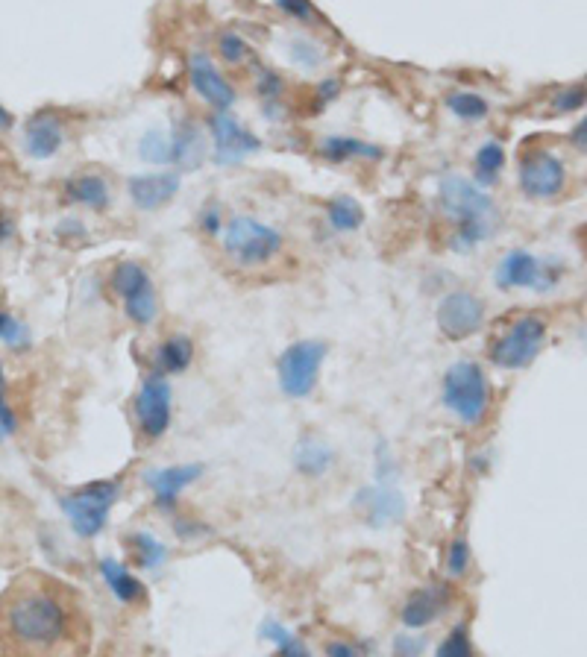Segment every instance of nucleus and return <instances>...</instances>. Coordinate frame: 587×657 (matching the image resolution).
I'll return each instance as SVG.
<instances>
[{"label":"nucleus","mask_w":587,"mask_h":657,"mask_svg":"<svg viewBox=\"0 0 587 657\" xmlns=\"http://www.w3.org/2000/svg\"><path fill=\"white\" fill-rule=\"evenodd\" d=\"M435 657H476L473 652V640H470V631L467 625H455L450 634L438 643Z\"/></svg>","instance_id":"obj_35"},{"label":"nucleus","mask_w":587,"mask_h":657,"mask_svg":"<svg viewBox=\"0 0 587 657\" xmlns=\"http://www.w3.org/2000/svg\"><path fill=\"white\" fill-rule=\"evenodd\" d=\"M206 135L212 141V162L221 168L244 165L247 159L259 156L265 141L253 132L232 109L229 112H209L206 115Z\"/></svg>","instance_id":"obj_8"},{"label":"nucleus","mask_w":587,"mask_h":657,"mask_svg":"<svg viewBox=\"0 0 587 657\" xmlns=\"http://www.w3.org/2000/svg\"><path fill=\"white\" fill-rule=\"evenodd\" d=\"M182 191V174L174 168H159L147 174H133L127 179V197L138 212H159Z\"/></svg>","instance_id":"obj_16"},{"label":"nucleus","mask_w":587,"mask_h":657,"mask_svg":"<svg viewBox=\"0 0 587 657\" xmlns=\"http://www.w3.org/2000/svg\"><path fill=\"white\" fill-rule=\"evenodd\" d=\"M188 86L197 94L200 103L209 106V112H229L238 103V91L226 80L212 53L194 50L185 62Z\"/></svg>","instance_id":"obj_13"},{"label":"nucleus","mask_w":587,"mask_h":657,"mask_svg":"<svg viewBox=\"0 0 587 657\" xmlns=\"http://www.w3.org/2000/svg\"><path fill=\"white\" fill-rule=\"evenodd\" d=\"M549 326L541 314L514 317L488 347V361L499 370H526L546 347Z\"/></svg>","instance_id":"obj_6"},{"label":"nucleus","mask_w":587,"mask_h":657,"mask_svg":"<svg viewBox=\"0 0 587 657\" xmlns=\"http://www.w3.org/2000/svg\"><path fill=\"white\" fill-rule=\"evenodd\" d=\"M197 358V347L191 341V335L185 332H171L168 338H162L153 350V370L162 373V376H182L191 370Z\"/></svg>","instance_id":"obj_23"},{"label":"nucleus","mask_w":587,"mask_h":657,"mask_svg":"<svg viewBox=\"0 0 587 657\" xmlns=\"http://www.w3.org/2000/svg\"><path fill=\"white\" fill-rule=\"evenodd\" d=\"M262 637H265V640H271L273 646L279 649V646H282V643L291 637V631H288L282 622H276V619H265V622H262Z\"/></svg>","instance_id":"obj_46"},{"label":"nucleus","mask_w":587,"mask_h":657,"mask_svg":"<svg viewBox=\"0 0 587 657\" xmlns=\"http://www.w3.org/2000/svg\"><path fill=\"white\" fill-rule=\"evenodd\" d=\"M197 226H200V232H203V235H209V238H218L226 226L224 206H221V203H215V200H209V203H206V206L197 212Z\"/></svg>","instance_id":"obj_41"},{"label":"nucleus","mask_w":587,"mask_h":657,"mask_svg":"<svg viewBox=\"0 0 587 657\" xmlns=\"http://www.w3.org/2000/svg\"><path fill=\"white\" fill-rule=\"evenodd\" d=\"M253 91H256V97L268 106V103H279V100L285 97L288 86H285V80H282L276 71L262 68V71L256 74V80H253Z\"/></svg>","instance_id":"obj_37"},{"label":"nucleus","mask_w":587,"mask_h":657,"mask_svg":"<svg viewBox=\"0 0 587 657\" xmlns=\"http://www.w3.org/2000/svg\"><path fill=\"white\" fill-rule=\"evenodd\" d=\"M444 106L452 118L464 121V124H482L491 118V100L479 91L470 88H452L444 97Z\"/></svg>","instance_id":"obj_27"},{"label":"nucleus","mask_w":587,"mask_h":657,"mask_svg":"<svg viewBox=\"0 0 587 657\" xmlns=\"http://www.w3.org/2000/svg\"><path fill=\"white\" fill-rule=\"evenodd\" d=\"M12 232H15V220L9 218V212L0 206V244H3V241H9V238H12Z\"/></svg>","instance_id":"obj_50"},{"label":"nucleus","mask_w":587,"mask_h":657,"mask_svg":"<svg viewBox=\"0 0 587 657\" xmlns=\"http://www.w3.org/2000/svg\"><path fill=\"white\" fill-rule=\"evenodd\" d=\"M356 514L362 517L370 528H388L400 526L406 520V499L394 484H373V487H362L356 493L353 502Z\"/></svg>","instance_id":"obj_15"},{"label":"nucleus","mask_w":587,"mask_h":657,"mask_svg":"<svg viewBox=\"0 0 587 657\" xmlns=\"http://www.w3.org/2000/svg\"><path fill=\"white\" fill-rule=\"evenodd\" d=\"M276 657H312V652H309V646H306L300 637L291 634V637L279 646V655Z\"/></svg>","instance_id":"obj_48"},{"label":"nucleus","mask_w":587,"mask_h":657,"mask_svg":"<svg viewBox=\"0 0 587 657\" xmlns=\"http://www.w3.org/2000/svg\"><path fill=\"white\" fill-rule=\"evenodd\" d=\"M441 402L452 420H458L461 426H482L494 405V388L485 367L473 358L452 361L441 379Z\"/></svg>","instance_id":"obj_3"},{"label":"nucleus","mask_w":587,"mask_h":657,"mask_svg":"<svg viewBox=\"0 0 587 657\" xmlns=\"http://www.w3.org/2000/svg\"><path fill=\"white\" fill-rule=\"evenodd\" d=\"M62 197L71 206H80L86 212H106L112 206V188L109 179L97 171H77L65 179L62 185Z\"/></svg>","instance_id":"obj_20"},{"label":"nucleus","mask_w":587,"mask_h":657,"mask_svg":"<svg viewBox=\"0 0 587 657\" xmlns=\"http://www.w3.org/2000/svg\"><path fill=\"white\" fill-rule=\"evenodd\" d=\"M168 138H171V168L177 174L200 171V165L209 159V135L197 118L191 115L174 118L168 127Z\"/></svg>","instance_id":"obj_14"},{"label":"nucleus","mask_w":587,"mask_h":657,"mask_svg":"<svg viewBox=\"0 0 587 657\" xmlns=\"http://www.w3.org/2000/svg\"><path fill=\"white\" fill-rule=\"evenodd\" d=\"M133 420H136L138 438L147 443H156L168 435L174 423V388L168 376L156 370L144 376L133 399Z\"/></svg>","instance_id":"obj_9"},{"label":"nucleus","mask_w":587,"mask_h":657,"mask_svg":"<svg viewBox=\"0 0 587 657\" xmlns=\"http://www.w3.org/2000/svg\"><path fill=\"white\" fill-rule=\"evenodd\" d=\"M18 432V411L9 399V376L0 364V440L15 438Z\"/></svg>","instance_id":"obj_36"},{"label":"nucleus","mask_w":587,"mask_h":657,"mask_svg":"<svg viewBox=\"0 0 587 657\" xmlns=\"http://www.w3.org/2000/svg\"><path fill=\"white\" fill-rule=\"evenodd\" d=\"M68 141V124L50 112V109H42L36 115H30L24 121V130H21V147L30 159L36 162H47L53 159Z\"/></svg>","instance_id":"obj_17"},{"label":"nucleus","mask_w":587,"mask_h":657,"mask_svg":"<svg viewBox=\"0 0 587 657\" xmlns=\"http://www.w3.org/2000/svg\"><path fill=\"white\" fill-rule=\"evenodd\" d=\"M517 185L529 200H558L567 188V165L549 147H529L517 162Z\"/></svg>","instance_id":"obj_10"},{"label":"nucleus","mask_w":587,"mask_h":657,"mask_svg":"<svg viewBox=\"0 0 587 657\" xmlns=\"http://www.w3.org/2000/svg\"><path fill=\"white\" fill-rule=\"evenodd\" d=\"M215 50H218V56L224 59L226 65H232V68H241V65H250V62H253V47H250V42H247L244 36L232 33V30L218 33Z\"/></svg>","instance_id":"obj_34"},{"label":"nucleus","mask_w":587,"mask_h":657,"mask_svg":"<svg viewBox=\"0 0 587 657\" xmlns=\"http://www.w3.org/2000/svg\"><path fill=\"white\" fill-rule=\"evenodd\" d=\"M338 94H341V80L329 77V80H320V83H317L315 97H317V103H320V106L332 103V100H335Z\"/></svg>","instance_id":"obj_47"},{"label":"nucleus","mask_w":587,"mask_h":657,"mask_svg":"<svg viewBox=\"0 0 587 657\" xmlns=\"http://www.w3.org/2000/svg\"><path fill=\"white\" fill-rule=\"evenodd\" d=\"M391 652H394V657H420L426 652V637H420V634H397Z\"/></svg>","instance_id":"obj_42"},{"label":"nucleus","mask_w":587,"mask_h":657,"mask_svg":"<svg viewBox=\"0 0 587 657\" xmlns=\"http://www.w3.org/2000/svg\"><path fill=\"white\" fill-rule=\"evenodd\" d=\"M97 572H100L103 584L109 587V593H112L121 605L141 608V605L147 602V587H144V581H141L127 564H121V561H115V558H103V561L97 564Z\"/></svg>","instance_id":"obj_22"},{"label":"nucleus","mask_w":587,"mask_h":657,"mask_svg":"<svg viewBox=\"0 0 587 657\" xmlns=\"http://www.w3.org/2000/svg\"><path fill=\"white\" fill-rule=\"evenodd\" d=\"M138 159L153 165V168H168L171 165V138H168V127H150L141 132L136 144Z\"/></svg>","instance_id":"obj_31"},{"label":"nucleus","mask_w":587,"mask_h":657,"mask_svg":"<svg viewBox=\"0 0 587 657\" xmlns=\"http://www.w3.org/2000/svg\"><path fill=\"white\" fill-rule=\"evenodd\" d=\"M285 56L288 62L303 71V74H317L326 62H329V47L315 39V36H291L285 44Z\"/></svg>","instance_id":"obj_28"},{"label":"nucleus","mask_w":587,"mask_h":657,"mask_svg":"<svg viewBox=\"0 0 587 657\" xmlns=\"http://www.w3.org/2000/svg\"><path fill=\"white\" fill-rule=\"evenodd\" d=\"M444 570L450 578H464L470 570V546L464 537H455L447 549V558H444Z\"/></svg>","instance_id":"obj_39"},{"label":"nucleus","mask_w":587,"mask_h":657,"mask_svg":"<svg viewBox=\"0 0 587 657\" xmlns=\"http://www.w3.org/2000/svg\"><path fill=\"white\" fill-rule=\"evenodd\" d=\"M221 247L238 270H262L285 250V235L256 215H232L221 232Z\"/></svg>","instance_id":"obj_4"},{"label":"nucleus","mask_w":587,"mask_h":657,"mask_svg":"<svg viewBox=\"0 0 587 657\" xmlns=\"http://www.w3.org/2000/svg\"><path fill=\"white\" fill-rule=\"evenodd\" d=\"M74 590L45 572L18 575L0 596V649L6 657H56L80 637Z\"/></svg>","instance_id":"obj_1"},{"label":"nucleus","mask_w":587,"mask_h":657,"mask_svg":"<svg viewBox=\"0 0 587 657\" xmlns=\"http://www.w3.org/2000/svg\"><path fill=\"white\" fill-rule=\"evenodd\" d=\"M118 499H121L118 479H97V482L83 484V487H74L71 493H62L59 508L68 517L77 537L94 540L109 523V514L118 505Z\"/></svg>","instance_id":"obj_5"},{"label":"nucleus","mask_w":587,"mask_h":657,"mask_svg":"<svg viewBox=\"0 0 587 657\" xmlns=\"http://www.w3.org/2000/svg\"><path fill=\"white\" fill-rule=\"evenodd\" d=\"M203 476V464H168V467H156L144 473V484L153 490V502L159 511H177L180 496L194 482H200Z\"/></svg>","instance_id":"obj_18"},{"label":"nucleus","mask_w":587,"mask_h":657,"mask_svg":"<svg viewBox=\"0 0 587 657\" xmlns=\"http://www.w3.org/2000/svg\"><path fill=\"white\" fill-rule=\"evenodd\" d=\"M121 306H124V317H127L133 326H138V329L153 326V323L159 320V294H156V285L141 288L138 294L127 297Z\"/></svg>","instance_id":"obj_32"},{"label":"nucleus","mask_w":587,"mask_h":657,"mask_svg":"<svg viewBox=\"0 0 587 657\" xmlns=\"http://www.w3.org/2000/svg\"><path fill=\"white\" fill-rule=\"evenodd\" d=\"M276 9L282 15H288L291 21L303 24V27H317L323 21L312 0H276Z\"/></svg>","instance_id":"obj_38"},{"label":"nucleus","mask_w":587,"mask_h":657,"mask_svg":"<svg viewBox=\"0 0 587 657\" xmlns=\"http://www.w3.org/2000/svg\"><path fill=\"white\" fill-rule=\"evenodd\" d=\"M329 355V344L317 338H303L288 344L276 358V385L288 399H309L320 382L323 361Z\"/></svg>","instance_id":"obj_7"},{"label":"nucleus","mask_w":587,"mask_h":657,"mask_svg":"<svg viewBox=\"0 0 587 657\" xmlns=\"http://www.w3.org/2000/svg\"><path fill=\"white\" fill-rule=\"evenodd\" d=\"M127 549H130V558L138 570L156 572L168 564V546L153 537L150 531H133L127 534Z\"/></svg>","instance_id":"obj_29"},{"label":"nucleus","mask_w":587,"mask_h":657,"mask_svg":"<svg viewBox=\"0 0 587 657\" xmlns=\"http://www.w3.org/2000/svg\"><path fill=\"white\" fill-rule=\"evenodd\" d=\"M317 156L323 162H332V165H350V162H382L385 150L379 144L356 138V135L332 132V135H323L317 141Z\"/></svg>","instance_id":"obj_21"},{"label":"nucleus","mask_w":587,"mask_h":657,"mask_svg":"<svg viewBox=\"0 0 587 657\" xmlns=\"http://www.w3.org/2000/svg\"><path fill=\"white\" fill-rule=\"evenodd\" d=\"M502 171H505V147L494 138L479 144L473 156V182L479 188H491L499 182Z\"/></svg>","instance_id":"obj_30"},{"label":"nucleus","mask_w":587,"mask_h":657,"mask_svg":"<svg viewBox=\"0 0 587 657\" xmlns=\"http://www.w3.org/2000/svg\"><path fill=\"white\" fill-rule=\"evenodd\" d=\"M335 449L317 435H303L294 443V470L306 479H323L335 467Z\"/></svg>","instance_id":"obj_24"},{"label":"nucleus","mask_w":587,"mask_h":657,"mask_svg":"<svg viewBox=\"0 0 587 657\" xmlns=\"http://www.w3.org/2000/svg\"><path fill=\"white\" fill-rule=\"evenodd\" d=\"M438 209L450 220V250L473 253L499 232L502 215L488 188H479L470 176L444 174L438 179Z\"/></svg>","instance_id":"obj_2"},{"label":"nucleus","mask_w":587,"mask_h":657,"mask_svg":"<svg viewBox=\"0 0 587 657\" xmlns=\"http://www.w3.org/2000/svg\"><path fill=\"white\" fill-rule=\"evenodd\" d=\"M587 106V86L579 83V86H564L555 97H552V112L558 115H567V112H576Z\"/></svg>","instance_id":"obj_40"},{"label":"nucleus","mask_w":587,"mask_h":657,"mask_svg":"<svg viewBox=\"0 0 587 657\" xmlns=\"http://www.w3.org/2000/svg\"><path fill=\"white\" fill-rule=\"evenodd\" d=\"M323 657H362V646H356L353 640L335 637L323 646Z\"/></svg>","instance_id":"obj_44"},{"label":"nucleus","mask_w":587,"mask_h":657,"mask_svg":"<svg viewBox=\"0 0 587 657\" xmlns=\"http://www.w3.org/2000/svg\"><path fill=\"white\" fill-rule=\"evenodd\" d=\"M106 285H109L112 297H118V300L124 303L127 297L138 294L141 288L153 285V276H150V270L141 262H136V259H121L118 264H112V270H109V276H106Z\"/></svg>","instance_id":"obj_26"},{"label":"nucleus","mask_w":587,"mask_h":657,"mask_svg":"<svg viewBox=\"0 0 587 657\" xmlns=\"http://www.w3.org/2000/svg\"><path fill=\"white\" fill-rule=\"evenodd\" d=\"M323 218H326V226L332 232L350 235V232H359L364 226V209L353 194H335V197L326 200Z\"/></svg>","instance_id":"obj_25"},{"label":"nucleus","mask_w":587,"mask_h":657,"mask_svg":"<svg viewBox=\"0 0 587 657\" xmlns=\"http://www.w3.org/2000/svg\"><path fill=\"white\" fill-rule=\"evenodd\" d=\"M570 141L582 150V153H587V115L573 127V132H570Z\"/></svg>","instance_id":"obj_49"},{"label":"nucleus","mask_w":587,"mask_h":657,"mask_svg":"<svg viewBox=\"0 0 587 657\" xmlns=\"http://www.w3.org/2000/svg\"><path fill=\"white\" fill-rule=\"evenodd\" d=\"M452 605V590L450 584H426L408 593V599L400 608V619L408 631H420L432 622H438L441 616L450 611Z\"/></svg>","instance_id":"obj_19"},{"label":"nucleus","mask_w":587,"mask_h":657,"mask_svg":"<svg viewBox=\"0 0 587 657\" xmlns=\"http://www.w3.org/2000/svg\"><path fill=\"white\" fill-rule=\"evenodd\" d=\"M435 323L447 341H467L485 326V300L467 288H452L435 306Z\"/></svg>","instance_id":"obj_12"},{"label":"nucleus","mask_w":587,"mask_h":657,"mask_svg":"<svg viewBox=\"0 0 587 657\" xmlns=\"http://www.w3.org/2000/svg\"><path fill=\"white\" fill-rule=\"evenodd\" d=\"M56 238L59 241H83L86 238V223L77 218H65L56 223Z\"/></svg>","instance_id":"obj_45"},{"label":"nucleus","mask_w":587,"mask_h":657,"mask_svg":"<svg viewBox=\"0 0 587 657\" xmlns=\"http://www.w3.org/2000/svg\"><path fill=\"white\" fill-rule=\"evenodd\" d=\"M561 276V264L543 262L529 250H511L494 267V285L499 291H549Z\"/></svg>","instance_id":"obj_11"},{"label":"nucleus","mask_w":587,"mask_h":657,"mask_svg":"<svg viewBox=\"0 0 587 657\" xmlns=\"http://www.w3.org/2000/svg\"><path fill=\"white\" fill-rule=\"evenodd\" d=\"M174 531H177V537L180 540H200V537H209L212 534V528L203 526L200 520H188V517H174Z\"/></svg>","instance_id":"obj_43"},{"label":"nucleus","mask_w":587,"mask_h":657,"mask_svg":"<svg viewBox=\"0 0 587 657\" xmlns=\"http://www.w3.org/2000/svg\"><path fill=\"white\" fill-rule=\"evenodd\" d=\"M0 344L12 352H27L33 347V332H30V326L3 306H0Z\"/></svg>","instance_id":"obj_33"},{"label":"nucleus","mask_w":587,"mask_h":657,"mask_svg":"<svg viewBox=\"0 0 587 657\" xmlns=\"http://www.w3.org/2000/svg\"><path fill=\"white\" fill-rule=\"evenodd\" d=\"M15 130V115L0 103V135H6V132Z\"/></svg>","instance_id":"obj_51"}]
</instances>
